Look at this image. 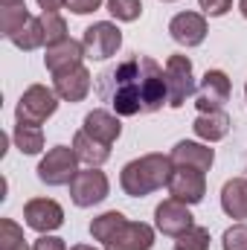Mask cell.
<instances>
[{
    "label": "cell",
    "mask_w": 247,
    "mask_h": 250,
    "mask_svg": "<svg viewBox=\"0 0 247 250\" xmlns=\"http://www.w3.org/2000/svg\"><path fill=\"white\" fill-rule=\"evenodd\" d=\"M82 44H84L87 59H93V62H108V59L117 56V50L123 47V32H120V26L111 23V21H96L93 26L84 29Z\"/></svg>",
    "instance_id": "7"
},
{
    "label": "cell",
    "mask_w": 247,
    "mask_h": 250,
    "mask_svg": "<svg viewBox=\"0 0 247 250\" xmlns=\"http://www.w3.org/2000/svg\"><path fill=\"white\" fill-rule=\"evenodd\" d=\"M105 250H151L154 248V227L145 221H128L125 218L120 230L102 245Z\"/></svg>",
    "instance_id": "12"
},
{
    "label": "cell",
    "mask_w": 247,
    "mask_h": 250,
    "mask_svg": "<svg viewBox=\"0 0 247 250\" xmlns=\"http://www.w3.org/2000/svg\"><path fill=\"white\" fill-rule=\"evenodd\" d=\"M192 131L201 143H218L230 134V117L224 111L215 114H198V120L192 123Z\"/></svg>",
    "instance_id": "20"
},
{
    "label": "cell",
    "mask_w": 247,
    "mask_h": 250,
    "mask_svg": "<svg viewBox=\"0 0 247 250\" xmlns=\"http://www.w3.org/2000/svg\"><path fill=\"white\" fill-rule=\"evenodd\" d=\"M73 151H76L79 163H84V166H102V163H108V157H111V146L93 140L84 128L76 131V137H73Z\"/></svg>",
    "instance_id": "19"
},
{
    "label": "cell",
    "mask_w": 247,
    "mask_h": 250,
    "mask_svg": "<svg viewBox=\"0 0 247 250\" xmlns=\"http://www.w3.org/2000/svg\"><path fill=\"white\" fill-rule=\"evenodd\" d=\"M154 227L163 236H175L178 239V236H184L189 227H195V215L189 212V204L175 201V198H166L154 209Z\"/></svg>",
    "instance_id": "10"
},
{
    "label": "cell",
    "mask_w": 247,
    "mask_h": 250,
    "mask_svg": "<svg viewBox=\"0 0 247 250\" xmlns=\"http://www.w3.org/2000/svg\"><path fill=\"white\" fill-rule=\"evenodd\" d=\"M206 15L204 12H178L169 21V35L181 47H198L206 38Z\"/></svg>",
    "instance_id": "13"
},
{
    "label": "cell",
    "mask_w": 247,
    "mask_h": 250,
    "mask_svg": "<svg viewBox=\"0 0 247 250\" xmlns=\"http://www.w3.org/2000/svg\"><path fill=\"white\" fill-rule=\"evenodd\" d=\"M221 250H247V224L239 221L224 230L221 236Z\"/></svg>",
    "instance_id": "29"
},
{
    "label": "cell",
    "mask_w": 247,
    "mask_h": 250,
    "mask_svg": "<svg viewBox=\"0 0 247 250\" xmlns=\"http://www.w3.org/2000/svg\"><path fill=\"white\" fill-rule=\"evenodd\" d=\"M0 6L3 9H12V6H26V3L23 0H0Z\"/></svg>",
    "instance_id": "34"
},
{
    "label": "cell",
    "mask_w": 247,
    "mask_h": 250,
    "mask_svg": "<svg viewBox=\"0 0 247 250\" xmlns=\"http://www.w3.org/2000/svg\"><path fill=\"white\" fill-rule=\"evenodd\" d=\"M32 250H67V245H64V239H59V236L41 233V236L35 239V245H32Z\"/></svg>",
    "instance_id": "31"
},
{
    "label": "cell",
    "mask_w": 247,
    "mask_h": 250,
    "mask_svg": "<svg viewBox=\"0 0 247 250\" xmlns=\"http://www.w3.org/2000/svg\"><path fill=\"white\" fill-rule=\"evenodd\" d=\"M166 87H169V108H184L186 99L198 93V84H195V70L192 62L175 53L166 59Z\"/></svg>",
    "instance_id": "6"
},
{
    "label": "cell",
    "mask_w": 247,
    "mask_h": 250,
    "mask_svg": "<svg viewBox=\"0 0 247 250\" xmlns=\"http://www.w3.org/2000/svg\"><path fill=\"white\" fill-rule=\"evenodd\" d=\"M12 140H15V148L21 154H41V148H44V131H41V125L18 123L15 131H12Z\"/></svg>",
    "instance_id": "21"
},
{
    "label": "cell",
    "mask_w": 247,
    "mask_h": 250,
    "mask_svg": "<svg viewBox=\"0 0 247 250\" xmlns=\"http://www.w3.org/2000/svg\"><path fill=\"white\" fill-rule=\"evenodd\" d=\"M93 140H99V143H105V146H114L117 140H120V134H123V123H120V117L114 114V111H105V108H96V111H90L87 117H84V125H82Z\"/></svg>",
    "instance_id": "17"
},
{
    "label": "cell",
    "mask_w": 247,
    "mask_h": 250,
    "mask_svg": "<svg viewBox=\"0 0 247 250\" xmlns=\"http://www.w3.org/2000/svg\"><path fill=\"white\" fill-rule=\"evenodd\" d=\"M32 21V15H29V9L26 6H12V9H3L0 12V32H3V38L6 41H12L26 23Z\"/></svg>",
    "instance_id": "22"
},
{
    "label": "cell",
    "mask_w": 247,
    "mask_h": 250,
    "mask_svg": "<svg viewBox=\"0 0 247 250\" xmlns=\"http://www.w3.org/2000/svg\"><path fill=\"white\" fill-rule=\"evenodd\" d=\"M38 18H41V26H44V41H47V47L62 44L64 38H70V35H67V21H64L59 12H41Z\"/></svg>",
    "instance_id": "25"
},
{
    "label": "cell",
    "mask_w": 247,
    "mask_h": 250,
    "mask_svg": "<svg viewBox=\"0 0 247 250\" xmlns=\"http://www.w3.org/2000/svg\"><path fill=\"white\" fill-rule=\"evenodd\" d=\"M163 3H175V0H163Z\"/></svg>",
    "instance_id": "37"
},
{
    "label": "cell",
    "mask_w": 247,
    "mask_h": 250,
    "mask_svg": "<svg viewBox=\"0 0 247 250\" xmlns=\"http://www.w3.org/2000/svg\"><path fill=\"white\" fill-rule=\"evenodd\" d=\"M209 230L206 227H189L184 236H178V242H175V250H209Z\"/></svg>",
    "instance_id": "27"
},
{
    "label": "cell",
    "mask_w": 247,
    "mask_h": 250,
    "mask_svg": "<svg viewBox=\"0 0 247 250\" xmlns=\"http://www.w3.org/2000/svg\"><path fill=\"white\" fill-rule=\"evenodd\" d=\"M172 163L175 166H189L198 172H209L215 163V151L209 148V143H198V140H181L172 148Z\"/></svg>",
    "instance_id": "16"
},
{
    "label": "cell",
    "mask_w": 247,
    "mask_h": 250,
    "mask_svg": "<svg viewBox=\"0 0 247 250\" xmlns=\"http://www.w3.org/2000/svg\"><path fill=\"white\" fill-rule=\"evenodd\" d=\"M70 250H96L93 245H76V248H70Z\"/></svg>",
    "instance_id": "36"
},
{
    "label": "cell",
    "mask_w": 247,
    "mask_h": 250,
    "mask_svg": "<svg viewBox=\"0 0 247 250\" xmlns=\"http://www.w3.org/2000/svg\"><path fill=\"white\" fill-rule=\"evenodd\" d=\"M23 221L35 233H53L64 224V209L53 198H32L23 207Z\"/></svg>",
    "instance_id": "11"
},
{
    "label": "cell",
    "mask_w": 247,
    "mask_h": 250,
    "mask_svg": "<svg viewBox=\"0 0 247 250\" xmlns=\"http://www.w3.org/2000/svg\"><path fill=\"white\" fill-rule=\"evenodd\" d=\"M59 111V93L53 87H44V84H32L23 90V96L18 99V108H15V120L26 125H41L47 123L53 114Z\"/></svg>",
    "instance_id": "3"
},
{
    "label": "cell",
    "mask_w": 247,
    "mask_h": 250,
    "mask_svg": "<svg viewBox=\"0 0 247 250\" xmlns=\"http://www.w3.org/2000/svg\"><path fill=\"white\" fill-rule=\"evenodd\" d=\"M221 209L236 221L247 218V178H230L221 187Z\"/></svg>",
    "instance_id": "18"
},
{
    "label": "cell",
    "mask_w": 247,
    "mask_h": 250,
    "mask_svg": "<svg viewBox=\"0 0 247 250\" xmlns=\"http://www.w3.org/2000/svg\"><path fill=\"white\" fill-rule=\"evenodd\" d=\"M125 221V215L120 209H108V212H102V215H96L93 221H90V236L96 239V242H108L117 230H120V224Z\"/></svg>",
    "instance_id": "23"
},
{
    "label": "cell",
    "mask_w": 247,
    "mask_h": 250,
    "mask_svg": "<svg viewBox=\"0 0 247 250\" xmlns=\"http://www.w3.org/2000/svg\"><path fill=\"white\" fill-rule=\"evenodd\" d=\"M12 44L18 47V50H23V53H32V50H38V47H44L47 41H44V26H41V18H35L32 15V21L12 38Z\"/></svg>",
    "instance_id": "24"
},
{
    "label": "cell",
    "mask_w": 247,
    "mask_h": 250,
    "mask_svg": "<svg viewBox=\"0 0 247 250\" xmlns=\"http://www.w3.org/2000/svg\"><path fill=\"white\" fill-rule=\"evenodd\" d=\"M169 198L184 201V204H201L206 195V172L189 169V166H175L172 178H169Z\"/></svg>",
    "instance_id": "9"
},
{
    "label": "cell",
    "mask_w": 247,
    "mask_h": 250,
    "mask_svg": "<svg viewBox=\"0 0 247 250\" xmlns=\"http://www.w3.org/2000/svg\"><path fill=\"white\" fill-rule=\"evenodd\" d=\"M198 6H201L204 15H209V18H221V15H227V12L233 9V0H198Z\"/></svg>",
    "instance_id": "30"
},
{
    "label": "cell",
    "mask_w": 247,
    "mask_h": 250,
    "mask_svg": "<svg viewBox=\"0 0 247 250\" xmlns=\"http://www.w3.org/2000/svg\"><path fill=\"white\" fill-rule=\"evenodd\" d=\"M245 96H247V84H245Z\"/></svg>",
    "instance_id": "38"
},
{
    "label": "cell",
    "mask_w": 247,
    "mask_h": 250,
    "mask_svg": "<svg viewBox=\"0 0 247 250\" xmlns=\"http://www.w3.org/2000/svg\"><path fill=\"white\" fill-rule=\"evenodd\" d=\"M172 172H175L172 154L151 151V154H143V157L125 163L123 175H120V187L128 198H145L157 189L169 187Z\"/></svg>",
    "instance_id": "2"
},
{
    "label": "cell",
    "mask_w": 247,
    "mask_h": 250,
    "mask_svg": "<svg viewBox=\"0 0 247 250\" xmlns=\"http://www.w3.org/2000/svg\"><path fill=\"white\" fill-rule=\"evenodd\" d=\"M41 6V12H59L62 6H67V0H35Z\"/></svg>",
    "instance_id": "33"
},
{
    "label": "cell",
    "mask_w": 247,
    "mask_h": 250,
    "mask_svg": "<svg viewBox=\"0 0 247 250\" xmlns=\"http://www.w3.org/2000/svg\"><path fill=\"white\" fill-rule=\"evenodd\" d=\"M84 59H87L84 44H82V41H76V38H64L62 44L47 47L44 64H47V70H50L53 76H59V73L73 70V67H82V62H84Z\"/></svg>",
    "instance_id": "15"
},
{
    "label": "cell",
    "mask_w": 247,
    "mask_h": 250,
    "mask_svg": "<svg viewBox=\"0 0 247 250\" xmlns=\"http://www.w3.org/2000/svg\"><path fill=\"white\" fill-rule=\"evenodd\" d=\"M230 90H233V84L224 70H206L198 84V93H195V108L201 114L224 111V105L230 102Z\"/></svg>",
    "instance_id": "8"
},
{
    "label": "cell",
    "mask_w": 247,
    "mask_h": 250,
    "mask_svg": "<svg viewBox=\"0 0 247 250\" xmlns=\"http://www.w3.org/2000/svg\"><path fill=\"white\" fill-rule=\"evenodd\" d=\"M79 172V157L73 146H53L38 163V181L47 187H70Z\"/></svg>",
    "instance_id": "4"
},
{
    "label": "cell",
    "mask_w": 247,
    "mask_h": 250,
    "mask_svg": "<svg viewBox=\"0 0 247 250\" xmlns=\"http://www.w3.org/2000/svg\"><path fill=\"white\" fill-rule=\"evenodd\" d=\"M105 6L123 23H131V21H137L143 15V0H105Z\"/></svg>",
    "instance_id": "28"
},
{
    "label": "cell",
    "mask_w": 247,
    "mask_h": 250,
    "mask_svg": "<svg viewBox=\"0 0 247 250\" xmlns=\"http://www.w3.org/2000/svg\"><path fill=\"white\" fill-rule=\"evenodd\" d=\"M0 250H29L23 239V227L12 218H0Z\"/></svg>",
    "instance_id": "26"
},
{
    "label": "cell",
    "mask_w": 247,
    "mask_h": 250,
    "mask_svg": "<svg viewBox=\"0 0 247 250\" xmlns=\"http://www.w3.org/2000/svg\"><path fill=\"white\" fill-rule=\"evenodd\" d=\"M99 99L108 102L117 117L154 114L169 105L166 70L151 56H131L99 76Z\"/></svg>",
    "instance_id": "1"
},
{
    "label": "cell",
    "mask_w": 247,
    "mask_h": 250,
    "mask_svg": "<svg viewBox=\"0 0 247 250\" xmlns=\"http://www.w3.org/2000/svg\"><path fill=\"white\" fill-rule=\"evenodd\" d=\"M239 12L247 18V0H239Z\"/></svg>",
    "instance_id": "35"
},
{
    "label": "cell",
    "mask_w": 247,
    "mask_h": 250,
    "mask_svg": "<svg viewBox=\"0 0 247 250\" xmlns=\"http://www.w3.org/2000/svg\"><path fill=\"white\" fill-rule=\"evenodd\" d=\"M90 84H93V76H90V70L84 64L53 76V90L59 93L62 102H82L90 93Z\"/></svg>",
    "instance_id": "14"
},
{
    "label": "cell",
    "mask_w": 247,
    "mask_h": 250,
    "mask_svg": "<svg viewBox=\"0 0 247 250\" xmlns=\"http://www.w3.org/2000/svg\"><path fill=\"white\" fill-rule=\"evenodd\" d=\"M111 192V181L108 175L99 169V166H87V169H79L76 178L70 181V201L79 207V209H87V207H96L108 198Z\"/></svg>",
    "instance_id": "5"
},
{
    "label": "cell",
    "mask_w": 247,
    "mask_h": 250,
    "mask_svg": "<svg viewBox=\"0 0 247 250\" xmlns=\"http://www.w3.org/2000/svg\"><path fill=\"white\" fill-rule=\"evenodd\" d=\"M102 6V0H67V9L73 15H90Z\"/></svg>",
    "instance_id": "32"
}]
</instances>
